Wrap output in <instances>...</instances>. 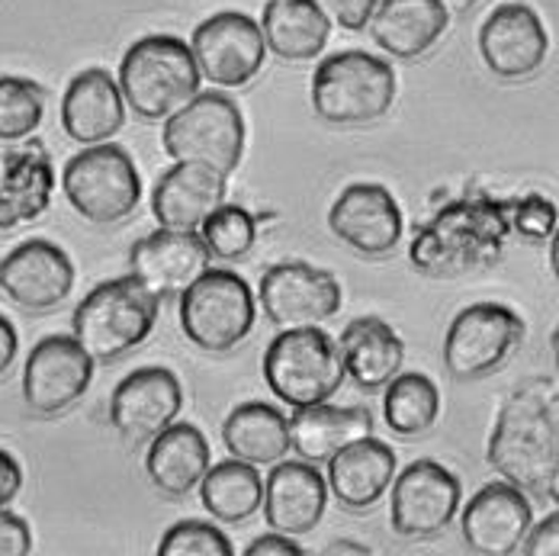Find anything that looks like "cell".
<instances>
[{
    "label": "cell",
    "mask_w": 559,
    "mask_h": 556,
    "mask_svg": "<svg viewBox=\"0 0 559 556\" xmlns=\"http://www.w3.org/2000/svg\"><path fill=\"white\" fill-rule=\"evenodd\" d=\"M225 177L197 162H177L162 174L152 193V213L162 228L197 232L203 220L225 203Z\"/></svg>",
    "instance_id": "cb8c5ba5"
},
{
    "label": "cell",
    "mask_w": 559,
    "mask_h": 556,
    "mask_svg": "<svg viewBox=\"0 0 559 556\" xmlns=\"http://www.w3.org/2000/svg\"><path fill=\"white\" fill-rule=\"evenodd\" d=\"M383 415L392 435L418 438L435 428L441 415V392L425 374H395L383 387Z\"/></svg>",
    "instance_id": "d6a6232c"
},
{
    "label": "cell",
    "mask_w": 559,
    "mask_h": 556,
    "mask_svg": "<svg viewBox=\"0 0 559 556\" xmlns=\"http://www.w3.org/2000/svg\"><path fill=\"white\" fill-rule=\"evenodd\" d=\"M508 232L511 216L504 203L486 197L460 200L415 232L408 258L425 277H463L502 255Z\"/></svg>",
    "instance_id": "7a4b0ae2"
},
{
    "label": "cell",
    "mask_w": 559,
    "mask_h": 556,
    "mask_svg": "<svg viewBox=\"0 0 559 556\" xmlns=\"http://www.w3.org/2000/svg\"><path fill=\"white\" fill-rule=\"evenodd\" d=\"M316 3L329 16V23H337L347 33H360L370 26V16L380 0H316Z\"/></svg>",
    "instance_id": "74e56055"
},
{
    "label": "cell",
    "mask_w": 559,
    "mask_h": 556,
    "mask_svg": "<svg viewBox=\"0 0 559 556\" xmlns=\"http://www.w3.org/2000/svg\"><path fill=\"white\" fill-rule=\"evenodd\" d=\"M183 409L180 380L168 367H142L129 374L110 399V425L126 441H152L177 422Z\"/></svg>",
    "instance_id": "2e32d148"
},
{
    "label": "cell",
    "mask_w": 559,
    "mask_h": 556,
    "mask_svg": "<svg viewBox=\"0 0 559 556\" xmlns=\"http://www.w3.org/2000/svg\"><path fill=\"white\" fill-rule=\"evenodd\" d=\"M223 441L235 460H245L251 466L277 463L289 450L286 415L267 402H245L225 418Z\"/></svg>",
    "instance_id": "4dcf8cb0"
},
{
    "label": "cell",
    "mask_w": 559,
    "mask_h": 556,
    "mask_svg": "<svg viewBox=\"0 0 559 556\" xmlns=\"http://www.w3.org/2000/svg\"><path fill=\"white\" fill-rule=\"evenodd\" d=\"M531 528H534V524H531ZM518 551L527 556H557L559 554V514H550V518H547V521H540L534 531H527Z\"/></svg>",
    "instance_id": "ab89813d"
},
{
    "label": "cell",
    "mask_w": 559,
    "mask_h": 556,
    "mask_svg": "<svg viewBox=\"0 0 559 556\" xmlns=\"http://www.w3.org/2000/svg\"><path fill=\"white\" fill-rule=\"evenodd\" d=\"M479 0H444V7H453V10H469V7H476Z\"/></svg>",
    "instance_id": "f6af8a7d"
},
{
    "label": "cell",
    "mask_w": 559,
    "mask_h": 556,
    "mask_svg": "<svg viewBox=\"0 0 559 556\" xmlns=\"http://www.w3.org/2000/svg\"><path fill=\"white\" fill-rule=\"evenodd\" d=\"M126 122V100L119 84L104 68H87L71 78L61 100V129L78 145H100Z\"/></svg>",
    "instance_id": "7402d4cb"
},
{
    "label": "cell",
    "mask_w": 559,
    "mask_h": 556,
    "mask_svg": "<svg viewBox=\"0 0 559 556\" xmlns=\"http://www.w3.org/2000/svg\"><path fill=\"white\" fill-rule=\"evenodd\" d=\"M444 0H380L370 16L373 43L399 61L428 56L448 33Z\"/></svg>",
    "instance_id": "603a6c76"
},
{
    "label": "cell",
    "mask_w": 559,
    "mask_h": 556,
    "mask_svg": "<svg viewBox=\"0 0 559 556\" xmlns=\"http://www.w3.org/2000/svg\"><path fill=\"white\" fill-rule=\"evenodd\" d=\"M148 480L168 499H183L193 493L210 470V441L190 422H170L165 431L152 438L145 457Z\"/></svg>",
    "instance_id": "83f0119b"
},
{
    "label": "cell",
    "mask_w": 559,
    "mask_h": 556,
    "mask_svg": "<svg viewBox=\"0 0 559 556\" xmlns=\"http://www.w3.org/2000/svg\"><path fill=\"white\" fill-rule=\"evenodd\" d=\"M33 551V534H29V524L0 508V556H26Z\"/></svg>",
    "instance_id": "f35d334b"
},
{
    "label": "cell",
    "mask_w": 559,
    "mask_h": 556,
    "mask_svg": "<svg viewBox=\"0 0 559 556\" xmlns=\"http://www.w3.org/2000/svg\"><path fill=\"white\" fill-rule=\"evenodd\" d=\"M46 113L43 84L16 74H0V142H20L33 135Z\"/></svg>",
    "instance_id": "836d02e7"
},
{
    "label": "cell",
    "mask_w": 559,
    "mask_h": 556,
    "mask_svg": "<svg viewBox=\"0 0 559 556\" xmlns=\"http://www.w3.org/2000/svg\"><path fill=\"white\" fill-rule=\"evenodd\" d=\"M162 145L174 162H197L228 177L245 155V116L225 94H197L170 113Z\"/></svg>",
    "instance_id": "52a82bcc"
},
{
    "label": "cell",
    "mask_w": 559,
    "mask_h": 556,
    "mask_svg": "<svg viewBox=\"0 0 559 556\" xmlns=\"http://www.w3.org/2000/svg\"><path fill=\"white\" fill-rule=\"evenodd\" d=\"M329 556H337V554H357V556H364V554H370L367 547H360V544H354V541H337V544H332L329 551H325Z\"/></svg>",
    "instance_id": "ee69618b"
},
{
    "label": "cell",
    "mask_w": 559,
    "mask_h": 556,
    "mask_svg": "<svg viewBox=\"0 0 559 556\" xmlns=\"http://www.w3.org/2000/svg\"><path fill=\"white\" fill-rule=\"evenodd\" d=\"M337 354L344 364V374L364 392H380L405 364V344L377 316L354 319L341 338H337Z\"/></svg>",
    "instance_id": "484cf974"
},
{
    "label": "cell",
    "mask_w": 559,
    "mask_h": 556,
    "mask_svg": "<svg viewBox=\"0 0 559 556\" xmlns=\"http://www.w3.org/2000/svg\"><path fill=\"white\" fill-rule=\"evenodd\" d=\"M158 556H231V544L216 524L180 521L162 537Z\"/></svg>",
    "instance_id": "d590c367"
},
{
    "label": "cell",
    "mask_w": 559,
    "mask_h": 556,
    "mask_svg": "<svg viewBox=\"0 0 559 556\" xmlns=\"http://www.w3.org/2000/svg\"><path fill=\"white\" fill-rule=\"evenodd\" d=\"M129 264L132 277L152 296L165 299L183 293L203 271H210V251L197 232L158 228L132 245Z\"/></svg>",
    "instance_id": "d6986e66"
},
{
    "label": "cell",
    "mask_w": 559,
    "mask_h": 556,
    "mask_svg": "<svg viewBox=\"0 0 559 556\" xmlns=\"http://www.w3.org/2000/svg\"><path fill=\"white\" fill-rule=\"evenodd\" d=\"M460 480L438 460H415L392 486L390 521L402 537H435L456 518Z\"/></svg>",
    "instance_id": "5bb4252c"
},
{
    "label": "cell",
    "mask_w": 559,
    "mask_h": 556,
    "mask_svg": "<svg viewBox=\"0 0 559 556\" xmlns=\"http://www.w3.org/2000/svg\"><path fill=\"white\" fill-rule=\"evenodd\" d=\"M550 52V36L527 3H502L496 7L479 29V56L486 68L502 81H527L534 78Z\"/></svg>",
    "instance_id": "9a60e30c"
},
{
    "label": "cell",
    "mask_w": 559,
    "mask_h": 556,
    "mask_svg": "<svg viewBox=\"0 0 559 556\" xmlns=\"http://www.w3.org/2000/svg\"><path fill=\"white\" fill-rule=\"evenodd\" d=\"M258 319L254 293L235 271H203L180 293V329L206 354L235 351Z\"/></svg>",
    "instance_id": "ba28073f"
},
{
    "label": "cell",
    "mask_w": 559,
    "mask_h": 556,
    "mask_svg": "<svg viewBox=\"0 0 559 556\" xmlns=\"http://www.w3.org/2000/svg\"><path fill=\"white\" fill-rule=\"evenodd\" d=\"M20 489H23V470H20L13 453L0 450V508H7L10 501L16 499Z\"/></svg>",
    "instance_id": "60d3db41"
},
{
    "label": "cell",
    "mask_w": 559,
    "mask_h": 556,
    "mask_svg": "<svg viewBox=\"0 0 559 556\" xmlns=\"http://www.w3.org/2000/svg\"><path fill=\"white\" fill-rule=\"evenodd\" d=\"M329 225L337 238L364 258H383L402 238V210L386 187L350 184L341 190Z\"/></svg>",
    "instance_id": "ac0fdd59"
},
{
    "label": "cell",
    "mask_w": 559,
    "mask_h": 556,
    "mask_svg": "<svg viewBox=\"0 0 559 556\" xmlns=\"http://www.w3.org/2000/svg\"><path fill=\"white\" fill-rule=\"evenodd\" d=\"M399 78L390 61L347 49L322 58L312 74V107L332 126H367L390 113Z\"/></svg>",
    "instance_id": "5b68a950"
},
{
    "label": "cell",
    "mask_w": 559,
    "mask_h": 556,
    "mask_svg": "<svg viewBox=\"0 0 559 556\" xmlns=\"http://www.w3.org/2000/svg\"><path fill=\"white\" fill-rule=\"evenodd\" d=\"M261 505L267 524L277 534L302 537L319 528L329 505V486L309 460H277Z\"/></svg>",
    "instance_id": "44dd1931"
},
{
    "label": "cell",
    "mask_w": 559,
    "mask_h": 556,
    "mask_svg": "<svg viewBox=\"0 0 559 556\" xmlns=\"http://www.w3.org/2000/svg\"><path fill=\"white\" fill-rule=\"evenodd\" d=\"M524 341V322L499 303L466 306L444 338V367L456 380H483L502 370L504 360Z\"/></svg>",
    "instance_id": "30bf717a"
},
{
    "label": "cell",
    "mask_w": 559,
    "mask_h": 556,
    "mask_svg": "<svg viewBox=\"0 0 559 556\" xmlns=\"http://www.w3.org/2000/svg\"><path fill=\"white\" fill-rule=\"evenodd\" d=\"M52 190H56V170L39 142L7 152L3 177H0V228L36 223L49 210Z\"/></svg>",
    "instance_id": "d4e9b609"
},
{
    "label": "cell",
    "mask_w": 559,
    "mask_h": 556,
    "mask_svg": "<svg viewBox=\"0 0 559 556\" xmlns=\"http://www.w3.org/2000/svg\"><path fill=\"white\" fill-rule=\"evenodd\" d=\"M61 187L74 213L94 225L122 223L142 200L139 167L112 142L84 145V152L64 165Z\"/></svg>",
    "instance_id": "9c48e42d"
},
{
    "label": "cell",
    "mask_w": 559,
    "mask_h": 556,
    "mask_svg": "<svg viewBox=\"0 0 559 556\" xmlns=\"http://www.w3.org/2000/svg\"><path fill=\"white\" fill-rule=\"evenodd\" d=\"M486 460L521 493L559 499V392L554 380H527L508 395Z\"/></svg>",
    "instance_id": "6da1fadb"
},
{
    "label": "cell",
    "mask_w": 559,
    "mask_h": 556,
    "mask_svg": "<svg viewBox=\"0 0 559 556\" xmlns=\"http://www.w3.org/2000/svg\"><path fill=\"white\" fill-rule=\"evenodd\" d=\"M258 299L264 316L280 329H306L332 319L341 309V283L335 274L306 261H280L264 271Z\"/></svg>",
    "instance_id": "7c38bea8"
},
{
    "label": "cell",
    "mask_w": 559,
    "mask_h": 556,
    "mask_svg": "<svg viewBox=\"0 0 559 556\" xmlns=\"http://www.w3.org/2000/svg\"><path fill=\"white\" fill-rule=\"evenodd\" d=\"M200 238L210 251V258L219 261H241L251 255L254 241H258V220L235 203L216 206L203 225H200Z\"/></svg>",
    "instance_id": "e575fe53"
},
{
    "label": "cell",
    "mask_w": 559,
    "mask_h": 556,
    "mask_svg": "<svg viewBox=\"0 0 559 556\" xmlns=\"http://www.w3.org/2000/svg\"><path fill=\"white\" fill-rule=\"evenodd\" d=\"M94 380V360L68 334L43 338L23 367V399L36 415H61L84 399Z\"/></svg>",
    "instance_id": "4fadbf2b"
},
{
    "label": "cell",
    "mask_w": 559,
    "mask_h": 556,
    "mask_svg": "<svg viewBox=\"0 0 559 556\" xmlns=\"http://www.w3.org/2000/svg\"><path fill=\"white\" fill-rule=\"evenodd\" d=\"M508 213L514 216V228L527 238H550L557 232V206L544 197H524Z\"/></svg>",
    "instance_id": "8d00e7d4"
},
{
    "label": "cell",
    "mask_w": 559,
    "mask_h": 556,
    "mask_svg": "<svg viewBox=\"0 0 559 556\" xmlns=\"http://www.w3.org/2000/svg\"><path fill=\"white\" fill-rule=\"evenodd\" d=\"M264 499V480L261 473L245 460H223L210 466L200 480V501L203 508L225 524L248 521Z\"/></svg>",
    "instance_id": "1f68e13d"
},
{
    "label": "cell",
    "mask_w": 559,
    "mask_h": 556,
    "mask_svg": "<svg viewBox=\"0 0 559 556\" xmlns=\"http://www.w3.org/2000/svg\"><path fill=\"white\" fill-rule=\"evenodd\" d=\"M200 81V68L183 39L145 36L122 56L116 84L129 110L148 122H158L197 97Z\"/></svg>",
    "instance_id": "3957f363"
},
{
    "label": "cell",
    "mask_w": 559,
    "mask_h": 556,
    "mask_svg": "<svg viewBox=\"0 0 559 556\" xmlns=\"http://www.w3.org/2000/svg\"><path fill=\"white\" fill-rule=\"evenodd\" d=\"M460 524H463V541L469 544L473 554L508 556L518 554L524 534L534 524V511L518 486L489 483L463 508Z\"/></svg>",
    "instance_id": "ffe728a7"
},
{
    "label": "cell",
    "mask_w": 559,
    "mask_h": 556,
    "mask_svg": "<svg viewBox=\"0 0 559 556\" xmlns=\"http://www.w3.org/2000/svg\"><path fill=\"white\" fill-rule=\"evenodd\" d=\"M158 322V296L135 277L94 286L74 309V341L94 364H112L135 351Z\"/></svg>",
    "instance_id": "277c9868"
},
{
    "label": "cell",
    "mask_w": 559,
    "mask_h": 556,
    "mask_svg": "<svg viewBox=\"0 0 559 556\" xmlns=\"http://www.w3.org/2000/svg\"><path fill=\"white\" fill-rule=\"evenodd\" d=\"M289 428V447L309 460V463H329L341 447L354 445L367 435H373L377 422L367 409H341L329 402L302 405L286 422Z\"/></svg>",
    "instance_id": "f1b7e54d"
},
{
    "label": "cell",
    "mask_w": 559,
    "mask_h": 556,
    "mask_svg": "<svg viewBox=\"0 0 559 556\" xmlns=\"http://www.w3.org/2000/svg\"><path fill=\"white\" fill-rule=\"evenodd\" d=\"M74 286L71 258L46 238H29L16 245L0 261V289L29 312L56 309Z\"/></svg>",
    "instance_id": "e0dca14e"
},
{
    "label": "cell",
    "mask_w": 559,
    "mask_h": 556,
    "mask_svg": "<svg viewBox=\"0 0 559 556\" xmlns=\"http://www.w3.org/2000/svg\"><path fill=\"white\" fill-rule=\"evenodd\" d=\"M258 26L264 46L283 61H312L332 36V23L316 0H267Z\"/></svg>",
    "instance_id": "f546056e"
},
{
    "label": "cell",
    "mask_w": 559,
    "mask_h": 556,
    "mask_svg": "<svg viewBox=\"0 0 559 556\" xmlns=\"http://www.w3.org/2000/svg\"><path fill=\"white\" fill-rule=\"evenodd\" d=\"M395 480V450L373 435L341 447L329 460V486L344 508H370L390 493Z\"/></svg>",
    "instance_id": "4316f807"
},
{
    "label": "cell",
    "mask_w": 559,
    "mask_h": 556,
    "mask_svg": "<svg viewBox=\"0 0 559 556\" xmlns=\"http://www.w3.org/2000/svg\"><path fill=\"white\" fill-rule=\"evenodd\" d=\"M190 52L200 78L213 81L216 87H245L264 68L267 46L261 26L248 13L223 10L193 29Z\"/></svg>",
    "instance_id": "8fae6325"
},
{
    "label": "cell",
    "mask_w": 559,
    "mask_h": 556,
    "mask_svg": "<svg viewBox=\"0 0 559 556\" xmlns=\"http://www.w3.org/2000/svg\"><path fill=\"white\" fill-rule=\"evenodd\" d=\"M344 377L337 341L316 326L280 332L264 354L267 390L293 409L329 402L341 390Z\"/></svg>",
    "instance_id": "8992f818"
},
{
    "label": "cell",
    "mask_w": 559,
    "mask_h": 556,
    "mask_svg": "<svg viewBox=\"0 0 559 556\" xmlns=\"http://www.w3.org/2000/svg\"><path fill=\"white\" fill-rule=\"evenodd\" d=\"M245 556H302V551L296 544H289L286 534H264L245 551Z\"/></svg>",
    "instance_id": "b9f144b4"
},
{
    "label": "cell",
    "mask_w": 559,
    "mask_h": 556,
    "mask_svg": "<svg viewBox=\"0 0 559 556\" xmlns=\"http://www.w3.org/2000/svg\"><path fill=\"white\" fill-rule=\"evenodd\" d=\"M16 351H20V338L10 319L0 316V377L10 370V364L16 360Z\"/></svg>",
    "instance_id": "7bdbcfd3"
}]
</instances>
